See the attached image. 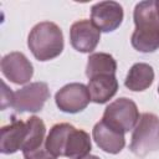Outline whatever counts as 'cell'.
<instances>
[{
  "label": "cell",
  "instance_id": "17",
  "mask_svg": "<svg viewBox=\"0 0 159 159\" xmlns=\"http://www.w3.org/2000/svg\"><path fill=\"white\" fill-rule=\"evenodd\" d=\"M24 158L25 159H56V157H53L46 149V145L39 150H35L31 153H24Z\"/></svg>",
  "mask_w": 159,
  "mask_h": 159
},
{
  "label": "cell",
  "instance_id": "11",
  "mask_svg": "<svg viewBox=\"0 0 159 159\" xmlns=\"http://www.w3.org/2000/svg\"><path fill=\"white\" fill-rule=\"evenodd\" d=\"M92 135L99 149L109 154H118L125 145L124 133L112 128L103 120L94 124Z\"/></svg>",
  "mask_w": 159,
  "mask_h": 159
},
{
  "label": "cell",
  "instance_id": "10",
  "mask_svg": "<svg viewBox=\"0 0 159 159\" xmlns=\"http://www.w3.org/2000/svg\"><path fill=\"white\" fill-rule=\"evenodd\" d=\"M2 75L16 84L27 83L34 75V66L22 52H10L0 62Z\"/></svg>",
  "mask_w": 159,
  "mask_h": 159
},
{
  "label": "cell",
  "instance_id": "1",
  "mask_svg": "<svg viewBox=\"0 0 159 159\" xmlns=\"http://www.w3.org/2000/svg\"><path fill=\"white\" fill-rule=\"evenodd\" d=\"M45 145L53 157H66L70 159H81L88 155L92 149L89 134L70 123L52 125L46 137Z\"/></svg>",
  "mask_w": 159,
  "mask_h": 159
},
{
  "label": "cell",
  "instance_id": "3",
  "mask_svg": "<svg viewBox=\"0 0 159 159\" xmlns=\"http://www.w3.org/2000/svg\"><path fill=\"white\" fill-rule=\"evenodd\" d=\"M27 46L39 61H50L60 56L63 50L62 30L51 21L36 24L27 37Z\"/></svg>",
  "mask_w": 159,
  "mask_h": 159
},
{
  "label": "cell",
  "instance_id": "14",
  "mask_svg": "<svg viewBox=\"0 0 159 159\" xmlns=\"http://www.w3.org/2000/svg\"><path fill=\"white\" fill-rule=\"evenodd\" d=\"M153 81H154L153 67L148 63L138 62L134 63L128 71V75L124 80V86L133 92H140L149 88Z\"/></svg>",
  "mask_w": 159,
  "mask_h": 159
},
{
  "label": "cell",
  "instance_id": "8",
  "mask_svg": "<svg viewBox=\"0 0 159 159\" xmlns=\"http://www.w3.org/2000/svg\"><path fill=\"white\" fill-rule=\"evenodd\" d=\"M123 17V7L117 1H99L91 7V21L101 32L117 30Z\"/></svg>",
  "mask_w": 159,
  "mask_h": 159
},
{
  "label": "cell",
  "instance_id": "2",
  "mask_svg": "<svg viewBox=\"0 0 159 159\" xmlns=\"http://www.w3.org/2000/svg\"><path fill=\"white\" fill-rule=\"evenodd\" d=\"M135 30L132 34V46L144 53L159 48V15L155 9V0L140 1L133 12Z\"/></svg>",
  "mask_w": 159,
  "mask_h": 159
},
{
  "label": "cell",
  "instance_id": "12",
  "mask_svg": "<svg viewBox=\"0 0 159 159\" xmlns=\"http://www.w3.org/2000/svg\"><path fill=\"white\" fill-rule=\"evenodd\" d=\"M0 152L2 154H12L22 149L27 137V124L20 119L14 118L10 124L1 127Z\"/></svg>",
  "mask_w": 159,
  "mask_h": 159
},
{
  "label": "cell",
  "instance_id": "19",
  "mask_svg": "<svg viewBox=\"0 0 159 159\" xmlns=\"http://www.w3.org/2000/svg\"><path fill=\"white\" fill-rule=\"evenodd\" d=\"M155 9H157V12L159 15V0H155Z\"/></svg>",
  "mask_w": 159,
  "mask_h": 159
},
{
  "label": "cell",
  "instance_id": "15",
  "mask_svg": "<svg viewBox=\"0 0 159 159\" xmlns=\"http://www.w3.org/2000/svg\"><path fill=\"white\" fill-rule=\"evenodd\" d=\"M117 62L114 57L106 52H94L88 56L86 76L88 80L99 75H116Z\"/></svg>",
  "mask_w": 159,
  "mask_h": 159
},
{
  "label": "cell",
  "instance_id": "7",
  "mask_svg": "<svg viewBox=\"0 0 159 159\" xmlns=\"http://www.w3.org/2000/svg\"><path fill=\"white\" fill-rule=\"evenodd\" d=\"M55 102L60 111L65 113H78L91 102L88 88L83 83L73 82L60 88L55 94Z\"/></svg>",
  "mask_w": 159,
  "mask_h": 159
},
{
  "label": "cell",
  "instance_id": "18",
  "mask_svg": "<svg viewBox=\"0 0 159 159\" xmlns=\"http://www.w3.org/2000/svg\"><path fill=\"white\" fill-rule=\"evenodd\" d=\"M81 159H99L97 155H91V154H88V155H86V157H83V158H81Z\"/></svg>",
  "mask_w": 159,
  "mask_h": 159
},
{
  "label": "cell",
  "instance_id": "20",
  "mask_svg": "<svg viewBox=\"0 0 159 159\" xmlns=\"http://www.w3.org/2000/svg\"><path fill=\"white\" fill-rule=\"evenodd\" d=\"M158 93H159V86H158Z\"/></svg>",
  "mask_w": 159,
  "mask_h": 159
},
{
  "label": "cell",
  "instance_id": "5",
  "mask_svg": "<svg viewBox=\"0 0 159 159\" xmlns=\"http://www.w3.org/2000/svg\"><path fill=\"white\" fill-rule=\"evenodd\" d=\"M139 117L140 116L135 102L129 98L122 97L113 101L106 107L102 120L112 128L125 134L127 132L134 129L139 120Z\"/></svg>",
  "mask_w": 159,
  "mask_h": 159
},
{
  "label": "cell",
  "instance_id": "4",
  "mask_svg": "<svg viewBox=\"0 0 159 159\" xmlns=\"http://www.w3.org/2000/svg\"><path fill=\"white\" fill-rule=\"evenodd\" d=\"M130 152L144 158L149 153L159 149V117L154 113H143L139 117L129 144Z\"/></svg>",
  "mask_w": 159,
  "mask_h": 159
},
{
  "label": "cell",
  "instance_id": "16",
  "mask_svg": "<svg viewBox=\"0 0 159 159\" xmlns=\"http://www.w3.org/2000/svg\"><path fill=\"white\" fill-rule=\"evenodd\" d=\"M27 137L25 139V143L22 145V154L24 153H31L35 150H39L45 147V134H46V127L42 119H40L36 116H32L27 119Z\"/></svg>",
  "mask_w": 159,
  "mask_h": 159
},
{
  "label": "cell",
  "instance_id": "13",
  "mask_svg": "<svg viewBox=\"0 0 159 159\" xmlns=\"http://www.w3.org/2000/svg\"><path fill=\"white\" fill-rule=\"evenodd\" d=\"M88 92L91 101L98 104L107 103L118 91L116 75H99L88 80Z\"/></svg>",
  "mask_w": 159,
  "mask_h": 159
},
{
  "label": "cell",
  "instance_id": "6",
  "mask_svg": "<svg viewBox=\"0 0 159 159\" xmlns=\"http://www.w3.org/2000/svg\"><path fill=\"white\" fill-rule=\"evenodd\" d=\"M50 98V89L45 82H32L14 92L11 107L17 112H39Z\"/></svg>",
  "mask_w": 159,
  "mask_h": 159
},
{
  "label": "cell",
  "instance_id": "9",
  "mask_svg": "<svg viewBox=\"0 0 159 159\" xmlns=\"http://www.w3.org/2000/svg\"><path fill=\"white\" fill-rule=\"evenodd\" d=\"M101 40V31L91 20L82 19L72 24L70 29V41L72 47L83 53H89L96 50Z\"/></svg>",
  "mask_w": 159,
  "mask_h": 159
}]
</instances>
